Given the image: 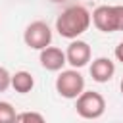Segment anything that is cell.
Returning <instances> with one entry per match:
<instances>
[{
	"instance_id": "1",
	"label": "cell",
	"mask_w": 123,
	"mask_h": 123,
	"mask_svg": "<svg viewBox=\"0 0 123 123\" xmlns=\"http://www.w3.org/2000/svg\"><path fill=\"white\" fill-rule=\"evenodd\" d=\"M90 21H92V17H90L86 8H83V6H69L67 10H63L58 15L56 31L60 33V37L75 40L77 37H81L90 27Z\"/></svg>"
},
{
	"instance_id": "2",
	"label": "cell",
	"mask_w": 123,
	"mask_h": 123,
	"mask_svg": "<svg viewBox=\"0 0 123 123\" xmlns=\"http://www.w3.org/2000/svg\"><path fill=\"white\" fill-rule=\"evenodd\" d=\"M92 23L102 33L123 31V6H98L92 12Z\"/></svg>"
},
{
	"instance_id": "3",
	"label": "cell",
	"mask_w": 123,
	"mask_h": 123,
	"mask_svg": "<svg viewBox=\"0 0 123 123\" xmlns=\"http://www.w3.org/2000/svg\"><path fill=\"white\" fill-rule=\"evenodd\" d=\"M56 90L60 96H63L67 100H73V98L77 100L85 90V77L77 69L62 71L56 79Z\"/></svg>"
},
{
	"instance_id": "4",
	"label": "cell",
	"mask_w": 123,
	"mask_h": 123,
	"mask_svg": "<svg viewBox=\"0 0 123 123\" xmlns=\"http://www.w3.org/2000/svg\"><path fill=\"white\" fill-rule=\"evenodd\" d=\"M75 110L83 119H98L106 111V100L96 90H83V94L77 98Z\"/></svg>"
},
{
	"instance_id": "5",
	"label": "cell",
	"mask_w": 123,
	"mask_h": 123,
	"mask_svg": "<svg viewBox=\"0 0 123 123\" xmlns=\"http://www.w3.org/2000/svg\"><path fill=\"white\" fill-rule=\"evenodd\" d=\"M23 40L33 50H44L52 42V31L44 21H33L23 33Z\"/></svg>"
},
{
	"instance_id": "6",
	"label": "cell",
	"mask_w": 123,
	"mask_h": 123,
	"mask_svg": "<svg viewBox=\"0 0 123 123\" xmlns=\"http://www.w3.org/2000/svg\"><path fill=\"white\" fill-rule=\"evenodd\" d=\"M65 58H67V63L73 67V69H79V67H85L88 62H90V46L88 42L85 40H71V44L67 46L65 50Z\"/></svg>"
},
{
	"instance_id": "7",
	"label": "cell",
	"mask_w": 123,
	"mask_h": 123,
	"mask_svg": "<svg viewBox=\"0 0 123 123\" xmlns=\"http://www.w3.org/2000/svg\"><path fill=\"white\" fill-rule=\"evenodd\" d=\"M67 63L65 52H62L56 46H46L44 50H40V65L46 71H60L63 65Z\"/></svg>"
},
{
	"instance_id": "8",
	"label": "cell",
	"mask_w": 123,
	"mask_h": 123,
	"mask_svg": "<svg viewBox=\"0 0 123 123\" xmlns=\"http://www.w3.org/2000/svg\"><path fill=\"white\" fill-rule=\"evenodd\" d=\"M115 73V65L110 58H96L90 65V77L96 83H108Z\"/></svg>"
},
{
	"instance_id": "9",
	"label": "cell",
	"mask_w": 123,
	"mask_h": 123,
	"mask_svg": "<svg viewBox=\"0 0 123 123\" xmlns=\"http://www.w3.org/2000/svg\"><path fill=\"white\" fill-rule=\"evenodd\" d=\"M12 86H13L15 92L27 94V92H31L33 86H35V79H33V75H31L29 71H15V73L12 75Z\"/></svg>"
},
{
	"instance_id": "10",
	"label": "cell",
	"mask_w": 123,
	"mask_h": 123,
	"mask_svg": "<svg viewBox=\"0 0 123 123\" xmlns=\"http://www.w3.org/2000/svg\"><path fill=\"white\" fill-rule=\"evenodd\" d=\"M17 117L13 106L10 102H0V123H13Z\"/></svg>"
},
{
	"instance_id": "11",
	"label": "cell",
	"mask_w": 123,
	"mask_h": 123,
	"mask_svg": "<svg viewBox=\"0 0 123 123\" xmlns=\"http://www.w3.org/2000/svg\"><path fill=\"white\" fill-rule=\"evenodd\" d=\"M13 123H46V119L38 111H23V113H17Z\"/></svg>"
},
{
	"instance_id": "12",
	"label": "cell",
	"mask_w": 123,
	"mask_h": 123,
	"mask_svg": "<svg viewBox=\"0 0 123 123\" xmlns=\"http://www.w3.org/2000/svg\"><path fill=\"white\" fill-rule=\"evenodd\" d=\"M10 86H12V75L6 67L0 65V92H6Z\"/></svg>"
},
{
	"instance_id": "13",
	"label": "cell",
	"mask_w": 123,
	"mask_h": 123,
	"mask_svg": "<svg viewBox=\"0 0 123 123\" xmlns=\"http://www.w3.org/2000/svg\"><path fill=\"white\" fill-rule=\"evenodd\" d=\"M115 58H117V60L123 63V40H121V42L115 46Z\"/></svg>"
},
{
	"instance_id": "14",
	"label": "cell",
	"mask_w": 123,
	"mask_h": 123,
	"mask_svg": "<svg viewBox=\"0 0 123 123\" xmlns=\"http://www.w3.org/2000/svg\"><path fill=\"white\" fill-rule=\"evenodd\" d=\"M121 94H123V81H121Z\"/></svg>"
},
{
	"instance_id": "15",
	"label": "cell",
	"mask_w": 123,
	"mask_h": 123,
	"mask_svg": "<svg viewBox=\"0 0 123 123\" xmlns=\"http://www.w3.org/2000/svg\"><path fill=\"white\" fill-rule=\"evenodd\" d=\"M52 2H63V0H52Z\"/></svg>"
}]
</instances>
